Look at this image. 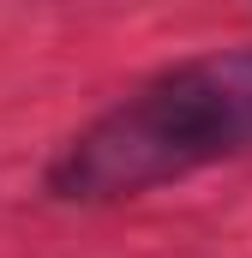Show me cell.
I'll list each match as a JSON object with an SVG mask.
<instances>
[{
  "label": "cell",
  "instance_id": "obj_1",
  "mask_svg": "<svg viewBox=\"0 0 252 258\" xmlns=\"http://www.w3.org/2000/svg\"><path fill=\"white\" fill-rule=\"evenodd\" d=\"M252 150V48H216L156 72L96 126H84L48 168V186L72 204L132 198L192 168Z\"/></svg>",
  "mask_w": 252,
  "mask_h": 258
}]
</instances>
